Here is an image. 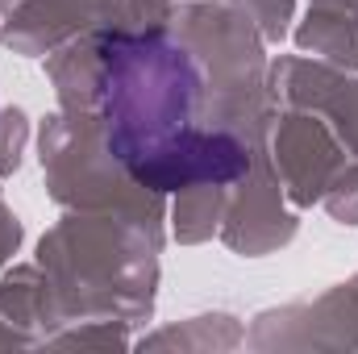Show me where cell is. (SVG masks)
<instances>
[{
	"instance_id": "obj_2",
	"label": "cell",
	"mask_w": 358,
	"mask_h": 354,
	"mask_svg": "<svg viewBox=\"0 0 358 354\" xmlns=\"http://www.w3.org/2000/svg\"><path fill=\"white\" fill-rule=\"evenodd\" d=\"M250 171V155L234 134H213L187 125L171 142H163L155 155L129 167V176L155 192H179L200 183H234Z\"/></svg>"
},
{
	"instance_id": "obj_1",
	"label": "cell",
	"mask_w": 358,
	"mask_h": 354,
	"mask_svg": "<svg viewBox=\"0 0 358 354\" xmlns=\"http://www.w3.org/2000/svg\"><path fill=\"white\" fill-rule=\"evenodd\" d=\"M200 67L167 29L104 34L96 46V104L108 155L129 171L196 117Z\"/></svg>"
}]
</instances>
